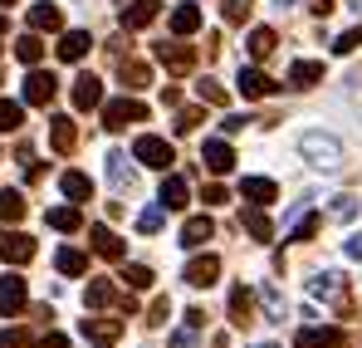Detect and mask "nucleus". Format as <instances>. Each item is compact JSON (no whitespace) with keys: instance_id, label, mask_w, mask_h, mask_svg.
Listing matches in <instances>:
<instances>
[{"instance_id":"9b49d317","label":"nucleus","mask_w":362,"mask_h":348,"mask_svg":"<svg viewBox=\"0 0 362 348\" xmlns=\"http://www.w3.org/2000/svg\"><path fill=\"white\" fill-rule=\"evenodd\" d=\"M157 59H162V69L177 74V79L196 69V50H191V45H157Z\"/></svg>"},{"instance_id":"4468645a","label":"nucleus","mask_w":362,"mask_h":348,"mask_svg":"<svg viewBox=\"0 0 362 348\" xmlns=\"http://www.w3.org/2000/svg\"><path fill=\"white\" fill-rule=\"evenodd\" d=\"M157 10H162L157 0H127L118 20H122V30H147V25L157 20Z\"/></svg>"},{"instance_id":"20e7f679","label":"nucleus","mask_w":362,"mask_h":348,"mask_svg":"<svg viewBox=\"0 0 362 348\" xmlns=\"http://www.w3.org/2000/svg\"><path fill=\"white\" fill-rule=\"evenodd\" d=\"M308 290H313V299H323V304H333V309H338L343 319L353 314V299H348V280H343L338 270H323V275H318V280H313Z\"/></svg>"},{"instance_id":"a211bd4d","label":"nucleus","mask_w":362,"mask_h":348,"mask_svg":"<svg viewBox=\"0 0 362 348\" xmlns=\"http://www.w3.org/2000/svg\"><path fill=\"white\" fill-rule=\"evenodd\" d=\"M30 30L35 35H54V30H64V15H59V5L54 0H40V5H30Z\"/></svg>"},{"instance_id":"2f4dec72","label":"nucleus","mask_w":362,"mask_h":348,"mask_svg":"<svg viewBox=\"0 0 362 348\" xmlns=\"http://www.w3.org/2000/svg\"><path fill=\"white\" fill-rule=\"evenodd\" d=\"M274 45H279V40H274V30H264V25H259V30H250V40H245L250 59H269V55H274Z\"/></svg>"},{"instance_id":"79ce46f5","label":"nucleus","mask_w":362,"mask_h":348,"mask_svg":"<svg viewBox=\"0 0 362 348\" xmlns=\"http://www.w3.org/2000/svg\"><path fill=\"white\" fill-rule=\"evenodd\" d=\"M167 319H172V299L162 294V299H152V309H147V324H152V329H162Z\"/></svg>"},{"instance_id":"6e6552de","label":"nucleus","mask_w":362,"mask_h":348,"mask_svg":"<svg viewBox=\"0 0 362 348\" xmlns=\"http://www.w3.org/2000/svg\"><path fill=\"white\" fill-rule=\"evenodd\" d=\"M235 89H240L245 103H255V99H269V94H274V79H269L264 69H255V64H240V79H235Z\"/></svg>"},{"instance_id":"a878e982","label":"nucleus","mask_w":362,"mask_h":348,"mask_svg":"<svg viewBox=\"0 0 362 348\" xmlns=\"http://www.w3.org/2000/svg\"><path fill=\"white\" fill-rule=\"evenodd\" d=\"M245 231L255 235V240H274V221H269V211L250 201V206H245Z\"/></svg>"},{"instance_id":"13d9d810","label":"nucleus","mask_w":362,"mask_h":348,"mask_svg":"<svg viewBox=\"0 0 362 348\" xmlns=\"http://www.w3.org/2000/svg\"><path fill=\"white\" fill-rule=\"evenodd\" d=\"M255 348H274V344H255Z\"/></svg>"},{"instance_id":"7c9ffc66","label":"nucleus","mask_w":362,"mask_h":348,"mask_svg":"<svg viewBox=\"0 0 362 348\" xmlns=\"http://www.w3.org/2000/svg\"><path fill=\"white\" fill-rule=\"evenodd\" d=\"M15 59H20V64H30V69H35V64H40V59H45V40H40V35H35V30H30V35H20V40H15Z\"/></svg>"},{"instance_id":"f8f14e48","label":"nucleus","mask_w":362,"mask_h":348,"mask_svg":"<svg viewBox=\"0 0 362 348\" xmlns=\"http://www.w3.org/2000/svg\"><path fill=\"white\" fill-rule=\"evenodd\" d=\"M201 162L221 176V172H230V167H235V152H230V142H226V137H206V142H201Z\"/></svg>"},{"instance_id":"a19ab883","label":"nucleus","mask_w":362,"mask_h":348,"mask_svg":"<svg viewBox=\"0 0 362 348\" xmlns=\"http://www.w3.org/2000/svg\"><path fill=\"white\" fill-rule=\"evenodd\" d=\"M196 94H201V103H211V108H226V89H221L216 79H201V84H196Z\"/></svg>"},{"instance_id":"4c0bfd02","label":"nucleus","mask_w":362,"mask_h":348,"mask_svg":"<svg viewBox=\"0 0 362 348\" xmlns=\"http://www.w3.org/2000/svg\"><path fill=\"white\" fill-rule=\"evenodd\" d=\"M20 216H25V196H20V191H0V221L15 226Z\"/></svg>"},{"instance_id":"7ed1b4c3","label":"nucleus","mask_w":362,"mask_h":348,"mask_svg":"<svg viewBox=\"0 0 362 348\" xmlns=\"http://www.w3.org/2000/svg\"><path fill=\"white\" fill-rule=\"evenodd\" d=\"M132 123H147V103H137L132 94L103 103V128H108V133H122V128H132Z\"/></svg>"},{"instance_id":"393cba45","label":"nucleus","mask_w":362,"mask_h":348,"mask_svg":"<svg viewBox=\"0 0 362 348\" xmlns=\"http://www.w3.org/2000/svg\"><path fill=\"white\" fill-rule=\"evenodd\" d=\"M289 84H294V89L323 84V64H318V59H294V64H289Z\"/></svg>"},{"instance_id":"dca6fc26","label":"nucleus","mask_w":362,"mask_h":348,"mask_svg":"<svg viewBox=\"0 0 362 348\" xmlns=\"http://www.w3.org/2000/svg\"><path fill=\"white\" fill-rule=\"evenodd\" d=\"M211 235H216V221L201 211V216H186V226H181V245H186V250H201Z\"/></svg>"},{"instance_id":"58836bf2","label":"nucleus","mask_w":362,"mask_h":348,"mask_svg":"<svg viewBox=\"0 0 362 348\" xmlns=\"http://www.w3.org/2000/svg\"><path fill=\"white\" fill-rule=\"evenodd\" d=\"M127 290H152V270L147 265H122V275H118Z\"/></svg>"},{"instance_id":"49530a36","label":"nucleus","mask_w":362,"mask_h":348,"mask_svg":"<svg viewBox=\"0 0 362 348\" xmlns=\"http://www.w3.org/2000/svg\"><path fill=\"white\" fill-rule=\"evenodd\" d=\"M201 108H177V133H196V123H201Z\"/></svg>"},{"instance_id":"c9c22d12","label":"nucleus","mask_w":362,"mask_h":348,"mask_svg":"<svg viewBox=\"0 0 362 348\" xmlns=\"http://www.w3.org/2000/svg\"><path fill=\"white\" fill-rule=\"evenodd\" d=\"M162 226H167V206H162V201H157V206H147V211L137 216V231H142V235H157Z\"/></svg>"},{"instance_id":"bb28decb","label":"nucleus","mask_w":362,"mask_h":348,"mask_svg":"<svg viewBox=\"0 0 362 348\" xmlns=\"http://www.w3.org/2000/svg\"><path fill=\"white\" fill-rule=\"evenodd\" d=\"M201 30V5H177L172 10V35L186 40V35H196Z\"/></svg>"},{"instance_id":"bf43d9fd","label":"nucleus","mask_w":362,"mask_h":348,"mask_svg":"<svg viewBox=\"0 0 362 348\" xmlns=\"http://www.w3.org/2000/svg\"><path fill=\"white\" fill-rule=\"evenodd\" d=\"M0 5H15V0H0Z\"/></svg>"},{"instance_id":"423d86ee","label":"nucleus","mask_w":362,"mask_h":348,"mask_svg":"<svg viewBox=\"0 0 362 348\" xmlns=\"http://www.w3.org/2000/svg\"><path fill=\"white\" fill-rule=\"evenodd\" d=\"M54 94H59V79H54V74H45V69H30V74H25V103L49 108Z\"/></svg>"},{"instance_id":"1a4fd4ad","label":"nucleus","mask_w":362,"mask_h":348,"mask_svg":"<svg viewBox=\"0 0 362 348\" xmlns=\"http://www.w3.org/2000/svg\"><path fill=\"white\" fill-rule=\"evenodd\" d=\"M25 304H30V290H25V280L10 270V275L0 280V319H15Z\"/></svg>"},{"instance_id":"3c124183","label":"nucleus","mask_w":362,"mask_h":348,"mask_svg":"<svg viewBox=\"0 0 362 348\" xmlns=\"http://www.w3.org/2000/svg\"><path fill=\"white\" fill-rule=\"evenodd\" d=\"M245 123H250V118H240V113H226V118H221V133H226V137H235V133H240Z\"/></svg>"},{"instance_id":"ddd939ff","label":"nucleus","mask_w":362,"mask_h":348,"mask_svg":"<svg viewBox=\"0 0 362 348\" xmlns=\"http://www.w3.org/2000/svg\"><path fill=\"white\" fill-rule=\"evenodd\" d=\"M294 348H348V334L343 329H299Z\"/></svg>"},{"instance_id":"de8ad7c7","label":"nucleus","mask_w":362,"mask_h":348,"mask_svg":"<svg viewBox=\"0 0 362 348\" xmlns=\"http://www.w3.org/2000/svg\"><path fill=\"white\" fill-rule=\"evenodd\" d=\"M172 348H196V324H186V319H181V329L172 334Z\"/></svg>"},{"instance_id":"f03ea898","label":"nucleus","mask_w":362,"mask_h":348,"mask_svg":"<svg viewBox=\"0 0 362 348\" xmlns=\"http://www.w3.org/2000/svg\"><path fill=\"white\" fill-rule=\"evenodd\" d=\"M132 162H142V167H152V172H167V167L177 162V152H172V142H167V137L142 133V137L132 142Z\"/></svg>"},{"instance_id":"39448f33","label":"nucleus","mask_w":362,"mask_h":348,"mask_svg":"<svg viewBox=\"0 0 362 348\" xmlns=\"http://www.w3.org/2000/svg\"><path fill=\"white\" fill-rule=\"evenodd\" d=\"M35 255H40V245L25 231H0V260L5 265H30Z\"/></svg>"},{"instance_id":"f3484780","label":"nucleus","mask_w":362,"mask_h":348,"mask_svg":"<svg viewBox=\"0 0 362 348\" xmlns=\"http://www.w3.org/2000/svg\"><path fill=\"white\" fill-rule=\"evenodd\" d=\"M157 201H162L167 211H181V206L191 201V186H186V176L167 172V176H162V191H157Z\"/></svg>"},{"instance_id":"c03bdc74","label":"nucleus","mask_w":362,"mask_h":348,"mask_svg":"<svg viewBox=\"0 0 362 348\" xmlns=\"http://www.w3.org/2000/svg\"><path fill=\"white\" fill-rule=\"evenodd\" d=\"M353 50H362V25H358V30H348V35H338V40H333V55H353Z\"/></svg>"},{"instance_id":"b1692460","label":"nucleus","mask_w":362,"mask_h":348,"mask_svg":"<svg viewBox=\"0 0 362 348\" xmlns=\"http://www.w3.org/2000/svg\"><path fill=\"white\" fill-rule=\"evenodd\" d=\"M230 324H235V329H250V324H255V294L245 290V285L230 290Z\"/></svg>"},{"instance_id":"473e14b6","label":"nucleus","mask_w":362,"mask_h":348,"mask_svg":"<svg viewBox=\"0 0 362 348\" xmlns=\"http://www.w3.org/2000/svg\"><path fill=\"white\" fill-rule=\"evenodd\" d=\"M113 299H118L113 280H88V290H83V304H93V309H108Z\"/></svg>"},{"instance_id":"6ab92c4d","label":"nucleus","mask_w":362,"mask_h":348,"mask_svg":"<svg viewBox=\"0 0 362 348\" xmlns=\"http://www.w3.org/2000/svg\"><path fill=\"white\" fill-rule=\"evenodd\" d=\"M88 245H93L103 260H122V255H127V245H122V240L108 231V226H88Z\"/></svg>"},{"instance_id":"603ef678","label":"nucleus","mask_w":362,"mask_h":348,"mask_svg":"<svg viewBox=\"0 0 362 348\" xmlns=\"http://www.w3.org/2000/svg\"><path fill=\"white\" fill-rule=\"evenodd\" d=\"M343 250H348V260H362V231L348 235V245H343Z\"/></svg>"},{"instance_id":"ea45409f","label":"nucleus","mask_w":362,"mask_h":348,"mask_svg":"<svg viewBox=\"0 0 362 348\" xmlns=\"http://www.w3.org/2000/svg\"><path fill=\"white\" fill-rule=\"evenodd\" d=\"M250 10H255L250 0H221V20H226V25H245Z\"/></svg>"},{"instance_id":"8fccbe9b","label":"nucleus","mask_w":362,"mask_h":348,"mask_svg":"<svg viewBox=\"0 0 362 348\" xmlns=\"http://www.w3.org/2000/svg\"><path fill=\"white\" fill-rule=\"evenodd\" d=\"M201 201H206V206H221V201H230V191H226V186H221V181H211V186H206V196H201Z\"/></svg>"},{"instance_id":"72a5a7b5","label":"nucleus","mask_w":362,"mask_h":348,"mask_svg":"<svg viewBox=\"0 0 362 348\" xmlns=\"http://www.w3.org/2000/svg\"><path fill=\"white\" fill-rule=\"evenodd\" d=\"M318 226H323V216H318V211H303L299 221L289 226V235H284V240H313V235H318Z\"/></svg>"},{"instance_id":"09e8293b","label":"nucleus","mask_w":362,"mask_h":348,"mask_svg":"<svg viewBox=\"0 0 362 348\" xmlns=\"http://www.w3.org/2000/svg\"><path fill=\"white\" fill-rule=\"evenodd\" d=\"M264 309H269V319H284V299L274 285H264Z\"/></svg>"},{"instance_id":"c85d7f7f","label":"nucleus","mask_w":362,"mask_h":348,"mask_svg":"<svg viewBox=\"0 0 362 348\" xmlns=\"http://www.w3.org/2000/svg\"><path fill=\"white\" fill-rule=\"evenodd\" d=\"M59 191L78 206V201H88V196H93V181H88V172H64L59 176Z\"/></svg>"},{"instance_id":"9d476101","label":"nucleus","mask_w":362,"mask_h":348,"mask_svg":"<svg viewBox=\"0 0 362 348\" xmlns=\"http://www.w3.org/2000/svg\"><path fill=\"white\" fill-rule=\"evenodd\" d=\"M49 147H54L59 157H69V152L78 147V123H74L69 113H54V118H49Z\"/></svg>"},{"instance_id":"a18cd8bd","label":"nucleus","mask_w":362,"mask_h":348,"mask_svg":"<svg viewBox=\"0 0 362 348\" xmlns=\"http://www.w3.org/2000/svg\"><path fill=\"white\" fill-rule=\"evenodd\" d=\"M333 216L338 221H353L358 216V196H333Z\"/></svg>"},{"instance_id":"4d7b16f0","label":"nucleus","mask_w":362,"mask_h":348,"mask_svg":"<svg viewBox=\"0 0 362 348\" xmlns=\"http://www.w3.org/2000/svg\"><path fill=\"white\" fill-rule=\"evenodd\" d=\"M353 5H358V15H362V0H353Z\"/></svg>"},{"instance_id":"5fc2aeb1","label":"nucleus","mask_w":362,"mask_h":348,"mask_svg":"<svg viewBox=\"0 0 362 348\" xmlns=\"http://www.w3.org/2000/svg\"><path fill=\"white\" fill-rule=\"evenodd\" d=\"M274 5H279V10H284V5H294V0H274Z\"/></svg>"},{"instance_id":"37998d69","label":"nucleus","mask_w":362,"mask_h":348,"mask_svg":"<svg viewBox=\"0 0 362 348\" xmlns=\"http://www.w3.org/2000/svg\"><path fill=\"white\" fill-rule=\"evenodd\" d=\"M0 348H35L30 329H0Z\"/></svg>"},{"instance_id":"cd10ccee","label":"nucleus","mask_w":362,"mask_h":348,"mask_svg":"<svg viewBox=\"0 0 362 348\" xmlns=\"http://www.w3.org/2000/svg\"><path fill=\"white\" fill-rule=\"evenodd\" d=\"M45 221H49V231H83V216H78V206H54V211H45Z\"/></svg>"},{"instance_id":"f704fd0d","label":"nucleus","mask_w":362,"mask_h":348,"mask_svg":"<svg viewBox=\"0 0 362 348\" xmlns=\"http://www.w3.org/2000/svg\"><path fill=\"white\" fill-rule=\"evenodd\" d=\"M108 181H113L118 191L132 186V167H127V157H122V152H108Z\"/></svg>"},{"instance_id":"c756f323","label":"nucleus","mask_w":362,"mask_h":348,"mask_svg":"<svg viewBox=\"0 0 362 348\" xmlns=\"http://www.w3.org/2000/svg\"><path fill=\"white\" fill-rule=\"evenodd\" d=\"M54 270L74 280V275H83V270H88V255H83V250H74V245H64L59 255H54Z\"/></svg>"},{"instance_id":"864d4df0","label":"nucleus","mask_w":362,"mask_h":348,"mask_svg":"<svg viewBox=\"0 0 362 348\" xmlns=\"http://www.w3.org/2000/svg\"><path fill=\"white\" fill-rule=\"evenodd\" d=\"M40 348H69V339H64V334H54V329H49V334H45V339H40Z\"/></svg>"},{"instance_id":"5701e85b","label":"nucleus","mask_w":362,"mask_h":348,"mask_svg":"<svg viewBox=\"0 0 362 348\" xmlns=\"http://www.w3.org/2000/svg\"><path fill=\"white\" fill-rule=\"evenodd\" d=\"M118 79L127 94H137V89H147L152 84V69L142 64V59H118Z\"/></svg>"},{"instance_id":"e433bc0d","label":"nucleus","mask_w":362,"mask_h":348,"mask_svg":"<svg viewBox=\"0 0 362 348\" xmlns=\"http://www.w3.org/2000/svg\"><path fill=\"white\" fill-rule=\"evenodd\" d=\"M20 123H25V103L0 99V133H20Z\"/></svg>"},{"instance_id":"6e6d98bb","label":"nucleus","mask_w":362,"mask_h":348,"mask_svg":"<svg viewBox=\"0 0 362 348\" xmlns=\"http://www.w3.org/2000/svg\"><path fill=\"white\" fill-rule=\"evenodd\" d=\"M5 30H10V25H5V15H0V35H5Z\"/></svg>"},{"instance_id":"aec40b11","label":"nucleus","mask_w":362,"mask_h":348,"mask_svg":"<svg viewBox=\"0 0 362 348\" xmlns=\"http://www.w3.org/2000/svg\"><path fill=\"white\" fill-rule=\"evenodd\" d=\"M88 45H93L88 30H64V35H59V59H64V64H78V59L88 55Z\"/></svg>"},{"instance_id":"052dcab7","label":"nucleus","mask_w":362,"mask_h":348,"mask_svg":"<svg viewBox=\"0 0 362 348\" xmlns=\"http://www.w3.org/2000/svg\"><path fill=\"white\" fill-rule=\"evenodd\" d=\"M98 348H113V344H98Z\"/></svg>"},{"instance_id":"4be33fe9","label":"nucleus","mask_w":362,"mask_h":348,"mask_svg":"<svg viewBox=\"0 0 362 348\" xmlns=\"http://www.w3.org/2000/svg\"><path fill=\"white\" fill-rule=\"evenodd\" d=\"M78 329H83V339H93V344H118L122 339L118 319H78Z\"/></svg>"},{"instance_id":"2eb2a0df","label":"nucleus","mask_w":362,"mask_h":348,"mask_svg":"<svg viewBox=\"0 0 362 348\" xmlns=\"http://www.w3.org/2000/svg\"><path fill=\"white\" fill-rule=\"evenodd\" d=\"M74 108H83V113L88 108H103V84L93 74H78L74 79Z\"/></svg>"},{"instance_id":"0eeeda50","label":"nucleus","mask_w":362,"mask_h":348,"mask_svg":"<svg viewBox=\"0 0 362 348\" xmlns=\"http://www.w3.org/2000/svg\"><path fill=\"white\" fill-rule=\"evenodd\" d=\"M181 280H186L191 290H211V285L221 280V255H196V260H186Z\"/></svg>"},{"instance_id":"412c9836","label":"nucleus","mask_w":362,"mask_h":348,"mask_svg":"<svg viewBox=\"0 0 362 348\" xmlns=\"http://www.w3.org/2000/svg\"><path fill=\"white\" fill-rule=\"evenodd\" d=\"M240 196H245V201H255V206H269V201H279V186H274L269 176H245Z\"/></svg>"},{"instance_id":"f257e3e1","label":"nucleus","mask_w":362,"mask_h":348,"mask_svg":"<svg viewBox=\"0 0 362 348\" xmlns=\"http://www.w3.org/2000/svg\"><path fill=\"white\" fill-rule=\"evenodd\" d=\"M299 152L318 167V172H338V167H343V142H338L333 133H303Z\"/></svg>"}]
</instances>
